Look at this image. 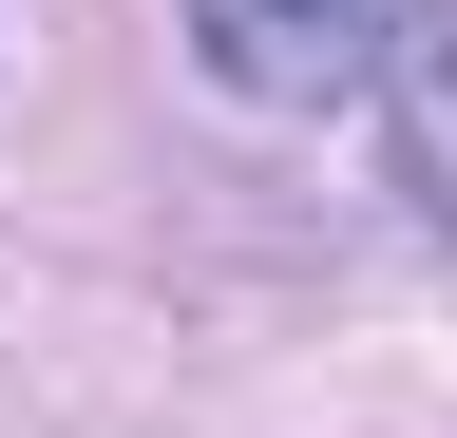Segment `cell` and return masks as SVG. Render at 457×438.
<instances>
[{
    "label": "cell",
    "mask_w": 457,
    "mask_h": 438,
    "mask_svg": "<svg viewBox=\"0 0 457 438\" xmlns=\"http://www.w3.org/2000/svg\"><path fill=\"white\" fill-rule=\"evenodd\" d=\"M400 38H420V0H191V58L267 115H324V95L400 77Z\"/></svg>",
    "instance_id": "obj_1"
},
{
    "label": "cell",
    "mask_w": 457,
    "mask_h": 438,
    "mask_svg": "<svg viewBox=\"0 0 457 438\" xmlns=\"http://www.w3.org/2000/svg\"><path fill=\"white\" fill-rule=\"evenodd\" d=\"M400 172L457 229V0H420V38H400Z\"/></svg>",
    "instance_id": "obj_2"
}]
</instances>
